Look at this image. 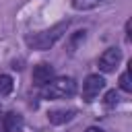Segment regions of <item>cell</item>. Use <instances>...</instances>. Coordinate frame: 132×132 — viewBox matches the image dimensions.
I'll list each match as a JSON object with an SVG mask.
<instances>
[{
	"instance_id": "obj_7",
	"label": "cell",
	"mask_w": 132,
	"mask_h": 132,
	"mask_svg": "<svg viewBox=\"0 0 132 132\" xmlns=\"http://www.w3.org/2000/svg\"><path fill=\"white\" fill-rule=\"evenodd\" d=\"M47 118H50L52 124H64V122H68V120L74 118V109H56Z\"/></svg>"
},
{
	"instance_id": "obj_12",
	"label": "cell",
	"mask_w": 132,
	"mask_h": 132,
	"mask_svg": "<svg viewBox=\"0 0 132 132\" xmlns=\"http://www.w3.org/2000/svg\"><path fill=\"white\" fill-rule=\"evenodd\" d=\"M87 132H103L101 128H95V126H91V128H87Z\"/></svg>"
},
{
	"instance_id": "obj_3",
	"label": "cell",
	"mask_w": 132,
	"mask_h": 132,
	"mask_svg": "<svg viewBox=\"0 0 132 132\" xmlns=\"http://www.w3.org/2000/svg\"><path fill=\"white\" fill-rule=\"evenodd\" d=\"M103 87H105L103 76H99V74L87 76V80L82 82V99H85V101H93V99L99 95V91H101Z\"/></svg>"
},
{
	"instance_id": "obj_6",
	"label": "cell",
	"mask_w": 132,
	"mask_h": 132,
	"mask_svg": "<svg viewBox=\"0 0 132 132\" xmlns=\"http://www.w3.org/2000/svg\"><path fill=\"white\" fill-rule=\"evenodd\" d=\"M2 124H4V130H6V132H19V130L23 128V116L10 111V113L4 116V122H2Z\"/></svg>"
},
{
	"instance_id": "obj_8",
	"label": "cell",
	"mask_w": 132,
	"mask_h": 132,
	"mask_svg": "<svg viewBox=\"0 0 132 132\" xmlns=\"http://www.w3.org/2000/svg\"><path fill=\"white\" fill-rule=\"evenodd\" d=\"M12 91V78L8 74H0V97H6Z\"/></svg>"
},
{
	"instance_id": "obj_4",
	"label": "cell",
	"mask_w": 132,
	"mask_h": 132,
	"mask_svg": "<svg viewBox=\"0 0 132 132\" xmlns=\"http://www.w3.org/2000/svg\"><path fill=\"white\" fill-rule=\"evenodd\" d=\"M120 60H122V52H120L118 47H109V50H105V52L99 56V68H101L103 72H111V70L120 64Z\"/></svg>"
},
{
	"instance_id": "obj_11",
	"label": "cell",
	"mask_w": 132,
	"mask_h": 132,
	"mask_svg": "<svg viewBox=\"0 0 132 132\" xmlns=\"http://www.w3.org/2000/svg\"><path fill=\"white\" fill-rule=\"evenodd\" d=\"M116 103H118V93L116 91H109L105 95V105H116Z\"/></svg>"
},
{
	"instance_id": "obj_2",
	"label": "cell",
	"mask_w": 132,
	"mask_h": 132,
	"mask_svg": "<svg viewBox=\"0 0 132 132\" xmlns=\"http://www.w3.org/2000/svg\"><path fill=\"white\" fill-rule=\"evenodd\" d=\"M74 91H76V80L70 76H62V78H52L47 85H43L41 97L43 99H62V97H70Z\"/></svg>"
},
{
	"instance_id": "obj_9",
	"label": "cell",
	"mask_w": 132,
	"mask_h": 132,
	"mask_svg": "<svg viewBox=\"0 0 132 132\" xmlns=\"http://www.w3.org/2000/svg\"><path fill=\"white\" fill-rule=\"evenodd\" d=\"M99 4V0H72V6L76 10H89V8H95Z\"/></svg>"
},
{
	"instance_id": "obj_5",
	"label": "cell",
	"mask_w": 132,
	"mask_h": 132,
	"mask_svg": "<svg viewBox=\"0 0 132 132\" xmlns=\"http://www.w3.org/2000/svg\"><path fill=\"white\" fill-rule=\"evenodd\" d=\"M52 76H54V66L47 64V62H41V64H37L33 68V82L39 85V87L47 85L52 80Z\"/></svg>"
},
{
	"instance_id": "obj_1",
	"label": "cell",
	"mask_w": 132,
	"mask_h": 132,
	"mask_svg": "<svg viewBox=\"0 0 132 132\" xmlns=\"http://www.w3.org/2000/svg\"><path fill=\"white\" fill-rule=\"evenodd\" d=\"M66 29H68V21H62V23H58V25H54V27L41 31V33L29 35V37H27V43H29L33 50H50V47L64 35Z\"/></svg>"
},
{
	"instance_id": "obj_10",
	"label": "cell",
	"mask_w": 132,
	"mask_h": 132,
	"mask_svg": "<svg viewBox=\"0 0 132 132\" xmlns=\"http://www.w3.org/2000/svg\"><path fill=\"white\" fill-rule=\"evenodd\" d=\"M120 87H122L126 93H130V91H132V82H130V70L122 72V76H120Z\"/></svg>"
}]
</instances>
